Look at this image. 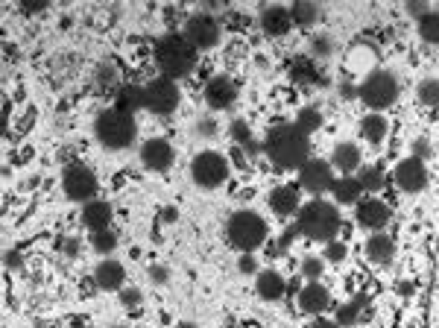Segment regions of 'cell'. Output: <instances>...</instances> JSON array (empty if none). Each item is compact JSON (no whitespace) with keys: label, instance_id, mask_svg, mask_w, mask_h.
I'll return each mask as SVG.
<instances>
[{"label":"cell","instance_id":"1","mask_svg":"<svg viewBox=\"0 0 439 328\" xmlns=\"http://www.w3.org/2000/svg\"><path fill=\"white\" fill-rule=\"evenodd\" d=\"M264 153H267V159L275 167L299 170V167H304L311 162V141L296 123H284V126H275L267 135V141H264Z\"/></svg>","mask_w":439,"mask_h":328},{"label":"cell","instance_id":"2","mask_svg":"<svg viewBox=\"0 0 439 328\" xmlns=\"http://www.w3.org/2000/svg\"><path fill=\"white\" fill-rule=\"evenodd\" d=\"M199 50L179 33H167L155 42V64L167 80H182L196 68Z\"/></svg>","mask_w":439,"mask_h":328},{"label":"cell","instance_id":"3","mask_svg":"<svg viewBox=\"0 0 439 328\" xmlns=\"http://www.w3.org/2000/svg\"><path fill=\"white\" fill-rule=\"evenodd\" d=\"M343 226V217L337 212L334 202H325V200H311L308 205L299 208V229L304 238L311 241H325L331 243L334 234Z\"/></svg>","mask_w":439,"mask_h":328},{"label":"cell","instance_id":"4","mask_svg":"<svg viewBox=\"0 0 439 328\" xmlns=\"http://www.w3.org/2000/svg\"><path fill=\"white\" fill-rule=\"evenodd\" d=\"M97 141L103 144L105 150H126L132 147V141L138 135V123H135V114H129L123 109H105L97 117Z\"/></svg>","mask_w":439,"mask_h":328},{"label":"cell","instance_id":"5","mask_svg":"<svg viewBox=\"0 0 439 328\" xmlns=\"http://www.w3.org/2000/svg\"><path fill=\"white\" fill-rule=\"evenodd\" d=\"M267 220L255 212H234L225 223V241H229L234 249L241 252H255L267 243Z\"/></svg>","mask_w":439,"mask_h":328},{"label":"cell","instance_id":"6","mask_svg":"<svg viewBox=\"0 0 439 328\" xmlns=\"http://www.w3.org/2000/svg\"><path fill=\"white\" fill-rule=\"evenodd\" d=\"M357 97H361L372 112H381V109H387V106H393V103H395V97H398V80H395L390 71L378 68V71H372L361 85H357Z\"/></svg>","mask_w":439,"mask_h":328},{"label":"cell","instance_id":"7","mask_svg":"<svg viewBox=\"0 0 439 328\" xmlns=\"http://www.w3.org/2000/svg\"><path fill=\"white\" fill-rule=\"evenodd\" d=\"M191 176L199 188H220L225 179H229V162H225V155L214 153V150H205L199 153L196 159L191 162Z\"/></svg>","mask_w":439,"mask_h":328},{"label":"cell","instance_id":"8","mask_svg":"<svg viewBox=\"0 0 439 328\" xmlns=\"http://www.w3.org/2000/svg\"><path fill=\"white\" fill-rule=\"evenodd\" d=\"M62 188H64V196H68V200H74V202H91V196L97 193L100 182H97V173L88 164L74 162L68 170H64Z\"/></svg>","mask_w":439,"mask_h":328},{"label":"cell","instance_id":"9","mask_svg":"<svg viewBox=\"0 0 439 328\" xmlns=\"http://www.w3.org/2000/svg\"><path fill=\"white\" fill-rule=\"evenodd\" d=\"M144 109H150L158 117H167L179 109V88L167 76H158L144 88Z\"/></svg>","mask_w":439,"mask_h":328},{"label":"cell","instance_id":"10","mask_svg":"<svg viewBox=\"0 0 439 328\" xmlns=\"http://www.w3.org/2000/svg\"><path fill=\"white\" fill-rule=\"evenodd\" d=\"M184 38L196 47V50H208L220 42V21L208 12H196L184 24Z\"/></svg>","mask_w":439,"mask_h":328},{"label":"cell","instance_id":"11","mask_svg":"<svg viewBox=\"0 0 439 328\" xmlns=\"http://www.w3.org/2000/svg\"><path fill=\"white\" fill-rule=\"evenodd\" d=\"M334 167L331 162H322V159H311L299 170V185L311 193H322V191H331L334 188Z\"/></svg>","mask_w":439,"mask_h":328},{"label":"cell","instance_id":"12","mask_svg":"<svg viewBox=\"0 0 439 328\" xmlns=\"http://www.w3.org/2000/svg\"><path fill=\"white\" fill-rule=\"evenodd\" d=\"M395 185L407 191V193H419L424 191V185H428V167H424L422 159H416V155H410V159L398 162L395 167Z\"/></svg>","mask_w":439,"mask_h":328},{"label":"cell","instance_id":"13","mask_svg":"<svg viewBox=\"0 0 439 328\" xmlns=\"http://www.w3.org/2000/svg\"><path fill=\"white\" fill-rule=\"evenodd\" d=\"M141 162L146 170H155V173H167L173 167V147L167 138H150L141 147Z\"/></svg>","mask_w":439,"mask_h":328},{"label":"cell","instance_id":"14","mask_svg":"<svg viewBox=\"0 0 439 328\" xmlns=\"http://www.w3.org/2000/svg\"><path fill=\"white\" fill-rule=\"evenodd\" d=\"M234 100H237V85H234L232 76H225V74L211 76L208 85H205V103L211 109H229Z\"/></svg>","mask_w":439,"mask_h":328},{"label":"cell","instance_id":"15","mask_svg":"<svg viewBox=\"0 0 439 328\" xmlns=\"http://www.w3.org/2000/svg\"><path fill=\"white\" fill-rule=\"evenodd\" d=\"M390 205L381 202V200H361L357 202V223H361L363 229H372V232H381L384 226L390 223Z\"/></svg>","mask_w":439,"mask_h":328},{"label":"cell","instance_id":"16","mask_svg":"<svg viewBox=\"0 0 439 328\" xmlns=\"http://www.w3.org/2000/svg\"><path fill=\"white\" fill-rule=\"evenodd\" d=\"M123 282H126V270L121 261L114 258H105L97 264L94 270V284L100 287V291H123Z\"/></svg>","mask_w":439,"mask_h":328},{"label":"cell","instance_id":"17","mask_svg":"<svg viewBox=\"0 0 439 328\" xmlns=\"http://www.w3.org/2000/svg\"><path fill=\"white\" fill-rule=\"evenodd\" d=\"M328 305H331V293L319 282L304 284L302 291H299V308L304 313H322Z\"/></svg>","mask_w":439,"mask_h":328},{"label":"cell","instance_id":"18","mask_svg":"<svg viewBox=\"0 0 439 328\" xmlns=\"http://www.w3.org/2000/svg\"><path fill=\"white\" fill-rule=\"evenodd\" d=\"M261 27L267 35H284L290 27H293V15H290V9L284 6H267L261 12Z\"/></svg>","mask_w":439,"mask_h":328},{"label":"cell","instance_id":"19","mask_svg":"<svg viewBox=\"0 0 439 328\" xmlns=\"http://www.w3.org/2000/svg\"><path fill=\"white\" fill-rule=\"evenodd\" d=\"M270 208H273L278 217L296 214V208H299V188H296V185H278V188H273V193H270Z\"/></svg>","mask_w":439,"mask_h":328},{"label":"cell","instance_id":"20","mask_svg":"<svg viewBox=\"0 0 439 328\" xmlns=\"http://www.w3.org/2000/svg\"><path fill=\"white\" fill-rule=\"evenodd\" d=\"M255 291H258L261 299L275 302V299H282V296L287 293V282L282 279V273L261 270V273H258V282H255Z\"/></svg>","mask_w":439,"mask_h":328},{"label":"cell","instance_id":"21","mask_svg":"<svg viewBox=\"0 0 439 328\" xmlns=\"http://www.w3.org/2000/svg\"><path fill=\"white\" fill-rule=\"evenodd\" d=\"M83 223H85L91 232H105V229L112 226V205H109V202H97V200L85 202V208H83Z\"/></svg>","mask_w":439,"mask_h":328},{"label":"cell","instance_id":"22","mask_svg":"<svg viewBox=\"0 0 439 328\" xmlns=\"http://www.w3.org/2000/svg\"><path fill=\"white\" fill-rule=\"evenodd\" d=\"M331 167H337L343 176H349L352 170L361 167V150L354 147V144H337L334 153H331Z\"/></svg>","mask_w":439,"mask_h":328},{"label":"cell","instance_id":"23","mask_svg":"<svg viewBox=\"0 0 439 328\" xmlns=\"http://www.w3.org/2000/svg\"><path fill=\"white\" fill-rule=\"evenodd\" d=\"M366 255L375 261V264H390L393 255H395V241L390 238V234H372V238L366 241Z\"/></svg>","mask_w":439,"mask_h":328},{"label":"cell","instance_id":"24","mask_svg":"<svg viewBox=\"0 0 439 328\" xmlns=\"http://www.w3.org/2000/svg\"><path fill=\"white\" fill-rule=\"evenodd\" d=\"M331 193H334V200L340 205H357L363 200V188H361V182H357L354 176H343L334 182V188H331Z\"/></svg>","mask_w":439,"mask_h":328},{"label":"cell","instance_id":"25","mask_svg":"<svg viewBox=\"0 0 439 328\" xmlns=\"http://www.w3.org/2000/svg\"><path fill=\"white\" fill-rule=\"evenodd\" d=\"M369 308V296H354L352 302H345V305H340L337 308V325L340 328H352V325H357V322H361V313Z\"/></svg>","mask_w":439,"mask_h":328},{"label":"cell","instance_id":"26","mask_svg":"<svg viewBox=\"0 0 439 328\" xmlns=\"http://www.w3.org/2000/svg\"><path fill=\"white\" fill-rule=\"evenodd\" d=\"M387 117H381L378 112L375 114H366L363 121H361V135L366 138V141H372V144H378V141H384V135H387Z\"/></svg>","mask_w":439,"mask_h":328},{"label":"cell","instance_id":"27","mask_svg":"<svg viewBox=\"0 0 439 328\" xmlns=\"http://www.w3.org/2000/svg\"><path fill=\"white\" fill-rule=\"evenodd\" d=\"M290 15H293V24H299V27H313L319 21V6L308 3V0H299V3L290 6Z\"/></svg>","mask_w":439,"mask_h":328},{"label":"cell","instance_id":"28","mask_svg":"<svg viewBox=\"0 0 439 328\" xmlns=\"http://www.w3.org/2000/svg\"><path fill=\"white\" fill-rule=\"evenodd\" d=\"M141 106H144V88H138V85L121 88V94H117V109L135 114V109H141Z\"/></svg>","mask_w":439,"mask_h":328},{"label":"cell","instance_id":"29","mask_svg":"<svg viewBox=\"0 0 439 328\" xmlns=\"http://www.w3.org/2000/svg\"><path fill=\"white\" fill-rule=\"evenodd\" d=\"M419 24V35L428 44H439V12H428L424 18L416 21Z\"/></svg>","mask_w":439,"mask_h":328},{"label":"cell","instance_id":"30","mask_svg":"<svg viewBox=\"0 0 439 328\" xmlns=\"http://www.w3.org/2000/svg\"><path fill=\"white\" fill-rule=\"evenodd\" d=\"M296 126L302 129L304 135H313L316 129L322 126V112H319V109H311V106H308V109H302L299 117H296Z\"/></svg>","mask_w":439,"mask_h":328},{"label":"cell","instance_id":"31","mask_svg":"<svg viewBox=\"0 0 439 328\" xmlns=\"http://www.w3.org/2000/svg\"><path fill=\"white\" fill-rule=\"evenodd\" d=\"M416 94H419L422 106L436 109L439 106V80H422L419 88H416Z\"/></svg>","mask_w":439,"mask_h":328},{"label":"cell","instance_id":"32","mask_svg":"<svg viewBox=\"0 0 439 328\" xmlns=\"http://www.w3.org/2000/svg\"><path fill=\"white\" fill-rule=\"evenodd\" d=\"M357 182H361V188L363 191H381L384 188V173H381V167H363L361 170V176H357Z\"/></svg>","mask_w":439,"mask_h":328},{"label":"cell","instance_id":"33","mask_svg":"<svg viewBox=\"0 0 439 328\" xmlns=\"http://www.w3.org/2000/svg\"><path fill=\"white\" fill-rule=\"evenodd\" d=\"M91 246H94V252H100V255H112L114 246H117V238H114L109 229H105V232H94V234H91Z\"/></svg>","mask_w":439,"mask_h":328},{"label":"cell","instance_id":"34","mask_svg":"<svg viewBox=\"0 0 439 328\" xmlns=\"http://www.w3.org/2000/svg\"><path fill=\"white\" fill-rule=\"evenodd\" d=\"M293 76H296V80H302V83H325L322 76H319L316 71H313V64L308 62V59H296L293 62Z\"/></svg>","mask_w":439,"mask_h":328},{"label":"cell","instance_id":"35","mask_svg":"<svg viewBox=\"0 0 439 328\" xmlns=\"http://www.w3.org/2000/svg\"><path fill=\"white\" fill-rule=\"evenodd\" d=\"M302 275L308 282H316V279H322V258H316V255H308L302 261Z\"/></svg>","mask_w":439,"mask_h":328},{"label":"cell","instance_id":"36","mask_svg":"<svg viewBox=\"0 0 439 328\" xmlns=\"http://www.w3.org/2000/svg\"><path fill=\"white\" fill-rule=\"evenodd\" d=\"M229 135H232V141L237 144V147H246V144L252 141V129L246 126V121H234L229 126Z\"/></svg>","mask_w":439,"mask_h":328},{"label":"cell","instance_id":"37","mask_svg":"<svg viewBox=\"0 0 439 328\" xmlns=\"http://www.w3.org/2000/svg\"><path fill=\"white\" fill-rule=\"evenodd\" d=\"M141 302H144V293L138 291V287H123V291H121V305H123V308L138 311Z\"/></svg>","mask_w":439,"mask_h":328},{"label":"cell","instance_id":"38","mask_svg":"<svg viewBox=\"0 0 439 328\" xmlns=\"http://www.w3.org/2000/svg\"><path fill=\"white\" fill-rule=\"evenodd\" d=\"M311 47H313V56H322V59L334 53V42H331V35H313Z\"/></svg>","mask_w":439,"mask_h":328},{"label":"cell","instance_id":"39","mask_svg":"<svg viewBox=\"0 0 439 328\" xmlns=\"http://www.w3.org/2000/svg\"><path fill=\"white\" fill-rule=\"evenodd\" d=\"M345 255H349V249H345L343 241H331L328 249H325V258L331 261V264H340V261H345Z\"/></svg>","mask_w":439,"mask_h":328},{"label":"cell","instance_id":"40","mask_svg":"<svg viewBox=\"0 0 439 328\" xmlns=\"http://www.w3.org/2000/svg\"><path fill=\"white\" fill-rule=\"evenodd\" d=\"M217 132V123L211 121V117H199L196 121V135H203V138H211Z\"/></svg>","mask_w":439,"mask_h":328},{"label":"cell","instance_id":"41","mask_svg":"<svg viewBox=\"0 0 439 328\" xmlns=\"http://www.w3.org/2000/svg\"><path fill=\"white\" fill-rule=\"evenodd\" d=\"M59 249L64 252V258H74V255L79 252V241L74 238V234H68V238H62V241H59Z\"/></svg>","mask_w":439,"mask_h":328},{"label":"cell","instance_id":"42","mask_svg":"<svg viewBox=\"0 0 439 328\" xmlns=\"http://www.w3.org/2000/svg\"><path fill=\"white\" fill-rule=\"evenodd\" d=\"M237 270H241V273H246V275H249V273H255V270H258V261H255V258H252V252H246V255H243L241 261H237Z\"/></svg>","mask_w":439,"mask_h":328},{"label":"cell","instance_id":"43","mask_svg":"<svg viewBox=\"0 0 439 328\" xmlns=\"http://www.w3.org/2000/svg\"><path fill=\"white\" fill-rule=\"evenodd\" d=\"M407 12H410V15H416V18H424V15H428V6H424L422 3V0H410V3H407Z\"/></svg>","mask_w":439,"mask_h":328},{"label":"cell","instance_id":"44","mask_svg":"<svg viewBox=\"0 0 439 328\" xmlns=\"http://www.w3.org/2000/svg\"><path fill=\"white\" fill-rule=\"evenodd\" d=\"M428 153H431V147H428V141H424V138H419V141H413V155H416V159H428Z\"/></svg>","mask_w":439,"mask_h":328},{"label":"cell","instance_id":"45","mask_svg":"<svg viewBox=\"0 0 439 328\" xmlns=\"http://www.w3.org/2000/svg\"><path fill=\"white\" fill-rule=\"evenodd\" d=\"M150 275H153V282H158V284H164V282L170 279L167 267H153V270H150Z\"/></svg>","mask_w":439,"mask_h":328},{"label":"cell","instance_id":"46","mask_svg":"<svg viewBox=\"0 0 439 328\" xmlns=\"http://www.w3.org/2000/svg\"><path fill=\"white\" fill-rule=\"evenodd\" d=\"M340 97H343V100H354V97H357V88L349 85V83H343V85H340Z\"/></svg>","mask_w":439,"mask_h":328},{"label":"cell","instance_id":"47","mask_svg":"<svg viewBox=\"0 0 439 328\" xmlns=\"http://www.w3.org/2000/svg\"><path fill=\"white\" fill-rule=\"evenodd\" d=\"M232 159H234V167H246V153H243L241 147L232 150Z\"/></svg>","mask_w":439,"mask_h":328},{"label":"cell","instance_id":"48","mask_svg":"<svg viewBox=\"0 0 439 328\" xmlns=\"http://www.w3.org/2000/svg\"><path fill=\"white\" fill-rule=\"evenodd\" d=\"M311 328H340L334 320H325V317H319V320H313L311 322Z\"/></svg>","mask_w":439,"mask_h":328},{"label":"cell","instance_id":"49","mask_svg":"<svg viewBox=\"0 0 439 328\" xmlns=\"http://www.w3.org/2000/svg\"><path fill=\"white\" fill-rule=\"evenodd\" d=\"M6 267H21V258L15 252H6Z\"/></svg>","mask_w":439,"mask_h":328},{"label":"cell","instance_id":"50","mask_svg":"<svg viewBox=\"0 0 439 328\" xmlns=\"http://www.w3.org/2000/svg\"><path fill=\"white\" fill-rule=\"evenodd\" d=\"M167 223H173V220H176V208H164V214H162Z\"/></svg>","mask_w":439,"mask_h":328},{"label":"cell","instance_id":"51","mask_svg":"<svg viewBox=\"0 0 439 328\" xmlns=\"http://www.w3.org/2000/svg\"><path fill=\"white\" fill-rule=\"evenodd\" d=\"M287 293L293 296V293H299V279H293L290 284H287Z\"/></svg>","mask_w":439,"mask_h":328},{"label":"cell","instance_id":"52","mask_svg":"<svg viewBox=\"0 0 439 328\" xmlns=\"http://www.w3.org/2000/svg\"><path fill=\"white\" fill-rule=\"evenodd\" d=\"M176 328H196V322H176Z\"/></svg>","mask_w":439,"mask_h":328},{"label":"cell","instance_id":"53","mask_svg":"<svg viewBox=\"0 0 439 328\" xmlns=\"http://www.w3.org/2000/svg\"><path fill=\"white\" fill-rule=\"evenodd\" d=\"M229 328H241V325H229Z\"/></svg>","mask_w":439,"mask_h":328}]
</instances>
